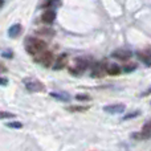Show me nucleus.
I'll use <instances>...</instances> for the list:
<instances>
[{"mask_svg": "<svg viewBox=\"0 0 151 151\" xmlns=\"http://www.w3.org/2000/svg\"><path fill=\"white\" fill-rule=\"evenodd\" d=\"M25 49H27V52L31 53V55H37V53L45 52V49H47V44H45L44 41H41L40 39L29 37V39H27Z\"/></svg>", "mask_w": 151, "mask_h": 151, "instance_id": "nucleus-1", "label": "nucleus"}, {"mask_svg": "<svg viewBox=\"0 0 151 151\" xmlns=\"http://www.w3.org/2000/svg\"><path fill=\"white\" fill-rule=\"evenodd\" d=\"M24 83H25L27 89H28L29 91H42L45 89L44 83L37 80H33V78H27V80H24Z\"/></svg>", "mask_w": 151, "mask_h": 151, "instance_id": "nucleus-2", "label": "nucleus"}, {"mask_svg": "<svg viewBox=\"0 0 151 151\" xmlns=\"http://www.w3.org/2000/svg\"><path fill=\"white\" fill-rule=\"evenodd\" d=\"M104 110L109 114H121L126 110V106L123 104H115V105H107L104 107Z\"/></svg>", "mask_w": 151, "mask_h": 151, "instance_id": "nucleus-3", "label": "nucleus"}, {"mask_svg": "<svg viewBox=\"0 0 151 151\" xmlns=\"http://www.w3.org/2000/svg\"><path fill=\"white\" fill-rule=\"evenodd\" d=\"M111 57L118 58L121 61H127L129 58L131 57V52L130 50H126V49H117L111 53Z\"/></svg>", "mask_w": 151, "mask_h": 151, "instance_id": "nucleus-4", "label": "nucleus"}, {"mask_svg": "<svg viewBox=\"0 0 151 151\" xmlns=\"http://www.w3.org/2000/svg\"><path fill=\"white\" fill-rule=\"evenodd\" d=\"M53 60H55V57H53V55L50 52H42V55H41V57H40V63L42 64L44 66H47V68H49V66H52V64H53Z\"/></svg>", "mask_w": 151, "mask_h": 151, "instance_id": "nucleus-5", "label": "nucleus"}, {"mask_svg": "<svg viewBox=\"0 0 151 151\" xmlns=\"http://www.w3.org/2000/svg\"><path fill=\"white\" fill-rule=\"evenodd\" d=\"M41 20H42V23H45V24H52L53 21L56 20V12L53 9L45 11L41 15Z\"/></svg>", "mask_w": 151, "mask_h": 151, "instance_id": "nucleus-6", "label": "nucleus"}, {"mask_svg": "<svg viewBox=\"0 0 151 151\" xmlns=\"http://www.w3.org/2000/svg\"><path fill=\"white\" fill-rule=\"evenodd\" d=\"M105 72H107V69H105V64L97 63L93 68V72H91V77H102L105 74Z\"/></svg>", "mask_w": 151, "mask_h": 151, "instance_id": "nucleus-7", "label": "nucleus"}, {"mask_svg": "<svg viewBox=\"0 0 151 151\" xmlns=\"http://www.w3.org/2000/svg\"><path fill=\"white\" fill-rule=\"evenodd\" d=\"M66 64H68V56H66V55H60L57 57V60H56L55 68H53V69L60 70V69H63L64 66H66Z\"/></svg>", "mask_w": 151, "mask_h": 151, "instance_id": "nucleus-8", "label": "nucleus"}, {"mask_svg": "<svg viewBox=\"0 0 151 151\" xmlns=\"http://www.w3.org/2000/svg\"><path fill=\"white\" fill-rule=\"evenodd\" d=\"M20 32H21V25H20V24H13V25L8 29V35H9L11 37L19 36V35H20Z\"/></svg>", "mask_w": 151, "mask_h": 151, "instance_id": "nucleus-9", "label": "nucleus"}, {"mask_svg": "<svg viewBox=\"0 0 151 151\" xmlns=\"http://www.w3.org/2000/svg\"><path fill=\"white\" fill-rule=\"evenodd\" d=\"M36 33L37 35H41V36L52 37V36H55L56 32L53 31V29H50V28H40V29H37V31H36Z\"/></svg>", "mask_w": 151, "mask_h": 151, "instance_id": "nucleus-10", "label": "nucleus"}, {"mask_svg": "<svg viewBox=\"0 0 151 151\" xmlns=\"http://www.w3.org/2000/svg\"><path fill=\"white\" fill-rule=\"evenodd\" d=\"M50 97L56 98L57 101H69L70 96L68 93H50Z\"/></svg>", "mask_w": 151, "mask_h": 151, "instance_id": "nucleus-11", "label": "nucleus"}, {"mask_svg": "<svg viewBox=\"0 0 151 151\" xmlns=\"http://www.w3.org/2000/svg\"><path fill=\"white\" fill-rule=\"evenodd\" d=\"M138 57L141 58V61H143L147 66L151 65V56L147 52H138Z\"/></svg>", "mask_w": 151, "mask_h": 151, "instance_id": "nucleus-12", "label": "nucleus"}, {"mask_svg": "<svg viewBox=\"0 0 151 151\" xmlns=\"http://www.w3.org/2000/svg\"><path fill=\"white\" fill-rule=\"evenodd\" d=\"M106 69H107V73L110 76H117L121 73V68L117 64H111V65H109V68H106Z\"/></svg>", "mask_w": 151, "mask_h": 151, "instance_id": "nucleus-13", "label": "nucleus"}, {"mask_svg": "<svg viewBox=\"0 0 151 151\" xmlns=\"http://www.w3.org/2000/svg\"><path fill=\"white\" fill-rule=\"evenodd\" d=\"M151 137V133H147V131H142V133H135V134H131V138L133 139H145V138H149Z\"/></svg>", "mask_w": 151, "mask_h": 151, "instance_id": "nucleus-14", "label": "nucleus"}, {"mask_svg": "<svg viewBox=\"0 0 151 151\" xmlns=\"http://www.w3.org/2000/svg\"><path fill=\"white\" fill-rule=\"evenodd\" d=\"M137 68H138V65L131 63V64H127V65L123 66V72H125V73H131V72H134Z\"/></svg>", "mask_w": 151, "mask_h": 151, "instance_id": "nucleus-15", "label": "nucleus"}, {"mask_svg": "<svg viewBox=\"0 0 151 151\" xmlns=\"http://www.w3.org/2000/svg\"><path fill=\"white\" fill-rule=\"evenodd\" d=\"M76 99L80 102H89L91 99V97L89 96V94H77V96H76Z\"/></svg>", "mask_w": 151, "mask_h": 151, "instance_id": "nucleus-16", "label": "nucleus"}, {"mask_svg": "<svg viewBox=\"0 0 151 151\" xmlns=\"http://www.w3.org/2000/svg\"><path fill=\"white\" fill-rule=\"evenodd\" d=\"M69 111H86V110H89L88 106H70L68 107Z\"/></svg>", "mask_w": 151, "mask_h": 151, "instance_id": "nucleus-17", "label": "nucleus"}, {"mask_svg": "<svg viewBox=\"0 0 151 151\" xmlns=\"http://www.w3.org/2000/svg\"><path fill=\"white\" fill-rule=\"evenodd\" d=\"M138 115H141V111H133V113H130V114H126L125 117H123V121H127V119H130V118L138 117Z\"/></svg>", "mask_w": 151, "mask_h": 151, "instance_id": "nucleus-18", "label": "nucleus"}, {"mask_svg": "<svg viewBox=\"0 0 151 151\" xmlns=\"http://www.w3.org/2000/svg\"><path fill=\"white\" fill-rule=\"evenodd\" d=\"M1 57H4V58H12L13 57V52H12V50H3V52H1Z\"/></svg>", "mask_w": 151, "mask_h": 151, "instance_id": "nucleus-19", "label": "nucleus"}, {"mask_svg": "<svg viewBox=\"0 0 151 151\" xmlns=\"http://www.w3.org/2000/svg\"><path fill=\"white\" fill-rule=\"evenodd\" d=\"M7 126L8 127H12V129H21L23 127V125H21L20 122H9V123H7Z\"/></svg>", "mask_w": 151, "mask_h": 151, "instance_id": "nucleus-20", "label": "nucleus"}, {"mask_svg": "<svg viewBox=\"0 0 151 151\" xmlns=\"http://www.w3.org/2000/svg\"><path fill=\"white\" fill-rule=\"evenodd\" d=\"M5 118H15V114H12V113L1 111V119H5Z\"/></svg>", "mask_w": 151, "mask_h": 151, "instance_id": "nucleus-21", "label": "nucleus"}, {"mask_svg": "<svg viewBox=\"0 0 151 151\" xmlns=\"http://www.w3.org/2000/svg\"><path fill=\"white\" fill-rule=\"evenodd\" d=\"M143 130L147 131V133H151V122H147L146 125L143 126Z\"/></svg>", "mask_w": 151, "mask_h": 151, "instance_id": "nucleus-22", "label": "nucleus"}, {"mask_svg": "<svg viewBox=\"0 0 151 151\" xmlns=\"http://www.w3.org/2000/svg\"><path fill=\"white\" fill-rule=\"evenodd\" d=\"M150 94H151V86H150V88H149V89H147V90H145V91H143V93H142V97H146V96H150Z\"/></svg>", "mask_w": 151, "mask_h": 151, "instance_id": "nucleus-23", "label": "nucleus"}, {"mask_svg": "<svg viewBox=\"0 0 151 151\" xmlns=\"http://www.w3.org/2000/svg\"><path fill=\"white\" fill-rule=\"evenodd\" d=\"M5 85H7V80L3 77V78H1V86H5Z\"/></svg>", "mask_w": 151, "mask_h": 151, "instance_id": "nucleus-24", "label": "nucleus"}, {"mask_svg": "<svg viewBox=\"0 0 151 151\" xmlns=\"http://www.w3.org/2000/svg\"><path fill=\"white\" fill-rule=\"evenodd\" d=\"M4 1H5V0H1V7L4 5Z\"/></svg>", "mask_w": 151, "mask_h": 151, "instance_id": "nucleus-25", "label": "nucleus"}]
</instances>
